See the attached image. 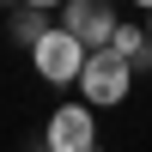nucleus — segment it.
Wrapping results in <instances>:
<instances>
[{"label": "nucleus", "instance_id": "10", "mask_svg": "<svg viewBox=\"0 0 152 152\" xmlns=\"http://www.w3.org/2000/svg\"><path fill=\"white\" fill-rule=\"evenodd\" d=\"M31 152H49V146H31Z\"/></svg>", "mask_w": 152, "mask_h": 152}, {"label": "nucleus", "instance_id": "5", "mask_svg": "<svg viewBox=\"0 0 152 152\" xmlns=\"http://www.w3.org/2000/svg\"><path fill=\"white\" fill-rule=\"evenodd\" d=\"M110 49H116L128 67H146V73H152V37H146V24H122Z\"/></svg>", "mask_w": 152, "mask_h": 152}, {"label": "nucleus", "instance_id": "2", "mask_svg": "<svg viewBox=\"0 0 152 152\" xmlns=\"http://www.w3.org/2000/svg\"><path fill=\"white\" fill-rule=\"evenodd\" d=\"M85 61H91V49H85L79 37H73V31H61V24H55V31H49V37H43L37 49H31V67L43 73L49 85H79Z\"/></svg>", "mask_w": 152, "mask_h": 152}, {"label": "nucleus", "instance_id": "7", "mask_svg": "<svg viewBox=\"0 0 152 152\" xmlns=\"http://www.w3.org/2000/svg\"><path fill=\"white\" fill-rule=\"evenodd\" d=\"M31 12H67V0H24Z\"/></svg>", "mask_w": 152, "mask_h": 152}, {"label": "nucleus", "instance_id": "3", "mask_svg": "<svg viewBox=\"0 0 152 152\" xmlns=\"http://www.w3.org/2000/svg\"><path fill=\"white\" fill-rule=\"evenodd\" d=\"M49 152H97V110L91 104H61L43 128Z\"/></svg>", "mask_w": 152, "mask_h": 152}, {"label": "nucleus", "instance_id": "9", "mask_svg": "<svg viewBox=\"0 0 152 152\" xmlns=\"http://www.w3.org/2000/svg\"><path fill=\"white\" fill-rule=\"evenodd\" d=\"M146 37H152V12H146Z\"/></svg>", "mask_w": 152, "mask_h": 152}, {"label": "nucleus", "instance_id": "1", "mask_svg": "<svg viewBox=\"0 0 152 152\" xmlns=\"http://www.w3.org/2000/svg\"><path fill=\"white\" fill-rule=\"evenodd\" d=\"M128 91H134V67L116 55V49H97V55L85 61V73H79V104H91V110H116Z\"/></svg>", "mask_w": 152, "mask_h": 152}, {"label": "nucleus", "instance_id": "6", "mask_svg": "<svg viewBox=\"0 0 152 152\" xmlns=\"http://www.w3.org/2000/svg\"><path fill=\"white\" fill-rule=\"evenodd\" d=\"M6 31H12V43H24V49H37L55 24H49V12H31V6H18V12H6Z\"/></svg>", "mask_w": 152, "mask_h": 152}, {"label": "nucleus", "instance_id": "8", "mask_svg": "<svg viewBox=\"0 0 152 152\" xmlns=\"http://www.w3.org/2000/svg\"><path fill=\"white\" fill-rule=\"evenodd\" d=\"M134 6H140V12H152V0H134Z\"/></svg>", "mask_w": 152, "mask_h": 152}, {"label": "nucleus", "instance_id": "4", "mask_svg": "<svg viewBox=\"0 0 152 152\" xmlns=\"http://www.w3.org/2000/svg\"><path fill=\"white\" fill-rule=\"evenodd\" d=\"M61 31H73V37H79V43L97 55V49H110V43H116V31H122V24H116V12H110V0H67Z\"/></svg>", "mask_w": 152, "mask_h": 152}]
</instances>
